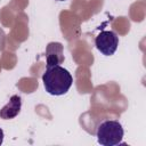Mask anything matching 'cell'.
<instances>
[{
  "instance_id": "7a4b0ae2",
  "label": "cell",
  "mask_w": 146,
  "mask_h": 146,
  "mask_svg": "<svg viewBox=\"0 0 146 146\" xmlns=\"http://www.w3.org/2000/svg\"><path fill=\"white\" fill-rule=\"evenodd\" d=\"M122 124L116 120H106L97 128V140L103 146H115L122 141L123 138Z\"/></svg>"
},
{
  "instance_id": "5b68a950",
  "label": "cell",
  "mask_w": 146,
  "mask_h": 146,
  "mask_svg": "<svg viewBox=\"0 0 146 146\" xmlns=\"http://www.w3.org/2000/svg\"><path fill=\"white\" fill-rule=\"evenodd\" d=\"M22 108V98L18 95H13L9 102L0 110V117L3 120H10L16 117Z\"/></svg>"
},
{
  "instance_id": "3957f363",
  "label": "cell",
  "mask_w": 146,
  "mask_h": 146,
  "mask_svg": "<svg viewBox=\"0 0 146 146\" xmlns=\"http://www.w3.org/2000/svg\"><path fill=\"white\" fill-rule=\"evenodd\" d=\"M96 48L105 56L113 55L119 46V36L114 31H102L95 39Z\"/></svg>"
},
{
  "instance_id": "52a82bcc",
  "label": "cell",
  "mask_w": 146,
  "mask_h": 146,
  "mask_svg": "<svg viewBox=\"0 0 146 146\" xmlns=\"http://www.w3.org/2000/svg\"><path fill=\"white\" fill-rule=\"evenodd\" d=\"M56 1H64V0H56Z\"/></svg>"
},
{
  "instance_id": "277c9868",
  "label": "cell",
  "mask_w": 146,
  "mask_h": 146,
  "mask_svg": "<svg viewBox=\"0 0 146 146\" xmlns=\"http://www.w3.org/2000/svg\"><path fill=\"white\" fill-rule=\"evenodd\" d=\"M47 67L60 65L64 62V48L60 42H50L46 48Z\"/></svg>"
},
{
  "instance_id": "8992f818",
  "label": "cell",
  "mask_w": 146,
  "mask_h": 146,
  "mask_svg": "<svg viewBox=\"0 0 146 146\" xmlns=\"http://www.w3.org/2000/svg\"><path fill=\"white\" fill-rule=\"evenodd\" d=\"M3 137H5V133H3V130L0 128V145L3 143Z\"/></svg>"
},
{
  "instance_id": "6da1fadb",
  "label": "cell",
  "mask_w": 146,
  "mask_h": 146,
  "mask_svg": "<svg viewBox=\"0 0 146 146\" xmlns=\"http://www.w3.org/2000/svg\"><path fill=\"white\" fill-rule=\"evenodd\" d=\"M42 81L48 94L52 96H62L70 90L73 83V78L66 68L60 65H55L47 67L42 74Z\"/></svg>"
}]
</instances>
